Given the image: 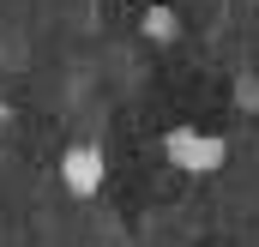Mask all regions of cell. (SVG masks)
<instances>
[{
    "label": "cell",
    "instance_id": "1",
    "mask_svg": "<svg viewBox=\"0 0 259 247\" xmlns=\"http://www.w3.org/2000/svg\"><path fill=\"white\" fill-rule=\"evenodd\" d=\"M169 157L181 169H217L223 163V139L217 133H193V127H175L169 133Z\"/></svg>",
    "mask_w": 259,
    "mask_h": 247
},
{
    "label": "cell",
    "instance_id": "2",
    "mask_svg": "<svg viewBox=\"0 0 259 247\" xmlns=\"http://www.w3.org/2000/svg\"><path fill=\"white\" fill-rule=\"evenodd\" d=\"M66 187H72V193H97V187H103V157H97L91 145L66 151Z\"/></svg>",
    "mask_w": 259,
    "mask_h": 247
},
{
    "label": "cell",
    "instance_id": "3",
    "mask_svg": "<svg viewBox=\"0 0 259 247\" xmlns=\"http://www.w3.org/2000/svg\"><path fill=\"white\" fill-rule=\"evenodd\" d=\"M139 30H145V43H175V36H181V12H175V6H145Z\"/></svg>",
    "mask_w": 259,
    "mask_h": 247
},
{
    "label": "cell",
    "instance_id": "4",
    "mask_svg": "<svg viewBox=\"0 0 259 247\" xmlns=\"http://www.w3.org/2000/svg\"><path fill=\"white\" fill-rule=\"evenodd\" d=\"M6 121H12V115H6V103H0V133H6Z\"/></svg>",
    "mask_w": 259,
    "mask_h": 247
}]
</instances>
